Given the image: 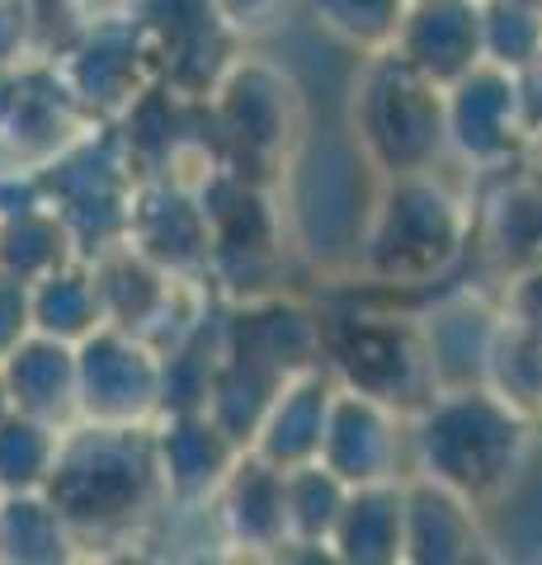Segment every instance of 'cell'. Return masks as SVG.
I'll use <instances>...</instances> for the list:
<instances>
[{
  "label": "cell",
  "instance_id": "2",
  "mask_svg": "<svg viewBox=\"0 0 542 565\" xmlns=\"http://www.w3.org/2000/svg\"><path fill=\"white\" fill-rule=\"evenodd\" d=\"M0 373H6L10 411H24L33 419L62 415L66 401L76 396L72 349H66V340H52V334H39V330H29L24 340L0 359Z\"/></svg>",
  "mask_w": 542,
  "mask_h": 565
},
{
  "label": "cell",
  "instance_id": "3",
  "mask_svg": "<svg viewBox=\"0 0 542 565\" xmlns=\"http://www.w3.org/2000/svg\"><path fill=\"white\" fill-rule=\"evenodd\" d=\"M95 316H99V288L85 282L81 274L52 269V274L29 282V321L39 334L76 340V334H85L95 326Z\"/></svg>",
  "mask_w": 542,
  "mask_h": 565
},
{
  "label": "cell",
  "instance_id": "6",
  "mask_svg": "<svg viewBox=\"0 0 542 565\" xmlns=\"http://www.w3.org/2000/svg\"><path fill=\"white\" fill-rule=\"evenodd\" d=\"M62 264V226L43 212H20L0 226V269L14 278H43Z\"/></svg>",
  "mask_w": 542,
  "mask_h": 565
},
{
  "label": "cell",
  "instance_id": "5",
  "mask_svg": "<svg viewBox=\"0 0 542 565\" xmlns=\"http://www.w3.org/2000/svg\"><path fill=\"white\" fill-rule=\"evenodd\" d=\"M0 546L10 561H52L62 552V514L33 490L0 500Z\"/></svg>",
  "mask_w": 542,
  "mask_h": 565
},
{
  "label": "cell",
  "instance_id": "8",
  "mask_svg": "<svg viewBox=\"0 0 542 565\" xmlns=\"http://www.w3.org/2000/svg\"><path fill=\"white\" fill-rule=\"evenodd\" d=\"M0 415H10V392H6V373H0Z\"/></svg>",
  "mask_w": 542,
  "mask_h": 565
},
{
  "label": "cell",
  "instance_id": "7",
  "mask_svg": "<svg viewBox=\"0 0 542 565\" xmlns=\"http://www.w3.org/2000/svg\"><path fill=\"white\" fill-rule=\"evenodd\" d=\"M33 330L29 321V282L0 269V359Z\"/></svg>",
  "mask_w": 542,
  "mask_h": 565
},
{
  "label": "cell",
  "instance_id": "1",
  "mask_svg": "<svg viewBox=\"0 0 542 565\" xmlns=\"http://www.w3.org/2000/svg\"><path fill=\"white\" fill-rule=\"evenodd\" d=\"M76 392L99 419H128L151 401V367L118 334H91L76 359Z\"/></svg>",
  "mask_w": 542,
  "mask_h": 565
},
{
  "label": "cell",
  "instance_id": "4",
  "mask_svg": "<svg viewBox=\"0 0 542 565\" xmlns=\"http://www.w3.org/2000/svg\"><path fill=\"white\" fill-rule=\"evenodd\" d=\"M52 462H57V434L47 429V419L24 411L0 415V494L47 486Z\"/></svg>",
  "mask_w": 542,
  "mask_h": 565
}]
</instances>
